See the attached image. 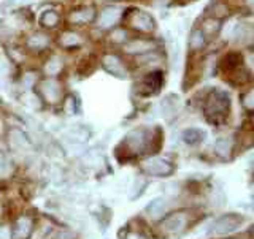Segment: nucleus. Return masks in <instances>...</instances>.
Instances as JSON below:
<instances>
[{"label": "nucleus", "instance_id": "nucleus-24", "mask_svg": "<svg viewBox=\"0 0 254 239\" xmlns=\"http://www.w3.org/2000/svg\"><path fill=\"white\" fill-rule=\"evenodd\" d=\"M61 43L64 46L67 48H71V46H76L81 43V40H79V37L76 34H71V32H67V34H64L62 38H61Z\"/></svg>", "mask_w": 254, "mask_h": 239}, {"label": "nucleus", "instance_id": "nucleus-32", "mask_svg": "<svg viewBox=\"0 0 254 239\" xmlns=\"http://www.w3.org/2000/svg\"><path fill=\"white\" fill-rule=\"evenodd\" d=\"M0 133H2V121H0Z\"/></svg>", "mask_w": 254, "mask_h": 239}, {"label": "nucleus", "instance_id": "nucleus-12", "mask_svg": "<svg viewBox=\"0 0 254 239\" xmlns=\"http://www.w3.org/2000/svg\"><path fill=\"white\" fill-rule=\"evenodd\" d=\"M205 137H206V133L202 129H197V127L186 129L181 135L183 141H185L186 144H189V146H195V144H198V143H202L205 140Z\"/></svg>", "mask_w": 254, "mask_h": 239}, {"label": "nucleus", "instance_id": "nucleus-6", "mask_svg": "<svg viewBox=\"0 0 254 239\" xmlns=\"http://www.w3.org/2000/svg\"><path fill=\"white\" fill-rule=\"evenodd\" d=\"M119 18H121V8H118V6H108V8H105V10L100 13L99 27H102V29L113 27L115 24L119 21Z\"/></svg>", "mask_w": 254, "mask_h": 239}, {"label": "nucleus", "instance_id": "nucleus-14", "mask_svg": "<svg viewBox=\"0 0 254 239\" xmlns=\"http://www.w3.org/2000/svg\"><path fill=\"white\" fill-rule=\"evenodd\" d=\"M30 232H32V222H30V219L21 217L18 222H16L13 239H27Z\"/></svg>", "mask_w": 254, "mask_h": 239}, {"label": "nucleus", "instance_id": "nucleus-27", "mask_svg": "<svg viewBox=\"0 0 254 239\" xmlns=\"http://www.w3.org/2000/svg\"><path fill=\"white\" fill-rule=\"evenodd\" d=\"M76 105H78L76 100H75L73 97H68V98H67V101H65V113H67V114H70V116L76 114V113H78Z\"/></svg>", "mask_w": 254, "mask_h": 239}, {"label": "nucleus", "instance_id": "nucleus-25", "mask_svg": "<svg viewBox=\"0 0 254 239\" xmlns=\"http://www.w3.org/2000/svg\"><path fill=\"white\" fill-rule=\"evenodd\" d=\"M11 171V163L10 158L6 157V154L0 149V176H6Z\"/></svg>", "mask_w": 254, "mask_h": 239}, {"label": "nucleus", "instance_id": "nucleus-11", "mask_svg": "<svg viewBox=\"0 0 254 239\" xmlns=\"http://www.w3.org/2000/svg\"><path fill=\"white\" fill-rule=\"evenodd\" d=\"M42 94L50 103H56L61 97V86L54 79H48L42 84Z\"/></svg>", "mask_w": 254, "mask_h": 239}, {"label": "nucleus", "instance_id": "nucleus-23", "mask_svg": "<svg viewBox=\"0 0 254 239\" xmlns=\"http://www.w3.org/2000/svg\"><path fill=\"white\" fill-rule=\"evenodd\" d=\"M230 147L232 146H230V141L227 138H219L216 143H214V150L222 157H227L230 154Z\"/></svg>", "mask_w": 254, "mask_h": 239}, {"label": "nucleus", "instance_id": "nucleus-21", "mask_svg": "<svg viewBox=\"0 0 254 239\" xmlns=\"http://www.w3.org/2000/svg\"><path fill=\"white\" fill-rule=\"evenodd\" d=\"M62 67H64L62 60L59 57H54L45 65V73L48 76H56V75H59V71L62 70Z\"/></svg>", "mask_w": 254, "mask_h": 239}, {"label": "nucleus", "instance_id": "nucleus-13", "mask_svg": "<svg viewBox=\"0 0 254 239\" xmlns=\"http://www.w3.org/2000/svg\"><path fill=\"white\" fill-rule=\"evenodd\" d=\"M161 109L165 117H172L180 111V98L177 95H167L161 101Z\"/></svg>", "mask_w": 254, "mask_h": 239}, {"label": "nucleus", "instance_id": "nucleus-15", "mask_svg": "<svg viewBox=\"0 0 254 239\" xmlns=\"http://www.w3.org/2000/svg\"><path fill=\"white\" fill-rule=\"evenodd\" d=\"M10 143H11V146L14 147V149H18V150H22L24 149H29L30 147V143L27 141V138L24 137V135L19 132V130H11V133H10Z\"/></svg>", "mask_w": 254, "mask_h": 239}, {"label": "nucleus", "instance_id": "nucleus-26", "mask_svg": "<svg viewBox=\"0 0 254 239\" xmlns=\"http://www.w3.org/2000/svg\"><path fill=\"white\" fill-rule=\"evenodd\" d=\"M146 186V182L143 181V179H140V178H135V182H133V187L130 189L132 192H130V198L133 200V198H137L140 193H141V190H143V187Z\"/></svg>", "mask_w": 254, "mask_h": 239}, {"label": "nucleus", "instance_id": "nucleus-30", "mask_svg": "<svg viewBox=\"0 0 254 239\" xmlns=\"http://www.w3.org/2000/svg\"><path fill=\"white\" fill-rule=\"evenodd\" d=\"M0 239H10V230H8V227L0 228Z\"/></svg>", "mask_w": 254, "mask_h": 239}, {"label": "nucleus", "instance_id": "nucleus-31", "mask_svg": "<svg viewBox=\"0 0 254 239\" xmlns=\"http://www.w3.org/2000/svg\"><path fill=\"white\" fill-rule=\"evenodd\" d=\"M248 5H250V8L254 11V0H248Z\"/></svg>", "mask_w": 254, "mask_h": 239}, {"label": "nucleus", "instance_id": "nucleus-19", "mask_svg": "<svg viewBox=\"0 0 254 239\" xmlns=\"http://www.w3.org/2000/svg\"><path fill=\"white\" fill-rule=\"evenodd\" d=\"M89 137V132L86 129H83L81 125H73L71 129L68 130V138L71 141H86V138Z\"/></svg>", "mask_w": 254, "mask_h": 239}, {"label": "nucleus", "instance_id": "nucleus-17", "mask_svg": "<svg viewBox=\"0 0 254 239\" xmlns=\"http://www.w3.org/2000/svg\"><path fill=\"white\" fill-rule=\"evenodd\" d=\"M94 18V10L92 8H84V10H79L75 11L73 14H70V21L75 22V24H84V22H89Z\"/></svg>", "mask_w": 254, "mask_h": 239}, {"label": "nucleus", "instance_id": "nucleus-1", "mask_svg": "<svg viewBox=\"0 0 254 239\" xmlns=\"http://www.w3.org/2000/svg\"><path fill=\"white\" fill-rule=\"evenodd\" d=\"M245 219L238 214H229V216H222L218 220L213 222V225L210 227L211 235H227L234 233L238 228L243 225Z\"/></svg>", "mask_w": 254, "mask_h": 239}, {"label": "nucleus", "instance_id": "nucleus-4", "mask_svg": "<svg viewBox=\"0 0 254 239\" xmlns=\"http://www.w3.org/2000/svg\"><path fill=\"white\" fill-rule=\"evenodd\" d=\"M186 224H188L186 216H185V214L178 212V214H173V216H170V217H167V219L162 222L161 228H162V232H164V233L177 235V233H181L183 230H185Z\"/></svg>", "mask_w": 254, "mask_h": 239}, {"label": "nucleus", "instance_id": "nucleus-5", "mask_svg": "<svg viewBox=\"0 0 254 239\" xmlns=\"http://www.w3.org/2000/svg\"><path fill=\"white\" fill-rule=\"evenodd\" d=\"M103 67H105V70L110 75H113L119 79L127 78V70L116 55H105V59H103Z\"/></svg>", "mask_w": 254, "mask_h": 239}, {"label": "nucleus", "instance_id": "nucleus-33", "mask_svg": "<svg viewBox=\"0 0 254 239\" xmlns=\"http://www.w3.org/2000/svg\"><path fill=\"white\" fill-rule=\"evenodd\" d=\"M253 192H254V186H253Z\"/></svg>", "mask_w": 254, "mask_h": 239}, {"label": "nucleus", "instance_id": "nucleus-8", "mask_svg": "<svg viewBox=\"0 0 254 239\" xmlns=\"http://www.w3.org/2000/svg\"><path fill=\"white\" fill-rule=\"evenodd\" d=\"M132 27L141 32H151L154 29V19L145 11H135L132 16Z\"/></svg>", "mask_w": 254, "mask_h": 239}, {"label": "nucleus", "instance_id": "nucleus-10", "mask_svg": "<svg viewBox=\"0 0 254 239\" xmlns=\"http://www.w3.org/2000/svg\"><path fill=\"white\" fill-rule=\"evenodd\" d=\"M156 48V45L149 40H135L126 45V52L129 54H141V52H151Z\"/></svg>", "mask_w": 254, "mask_h": 239}, {"label": "nucleus", "instance_id": "nucleus-28", "mask_svg": "<svg viewBox=\"0 0 254 239\" xmlns=\"http://www.w3.org/2000/svg\"><path fill=\"white\" fill-rule=\"evenodd\" d=\"M243 105L248 109H254V89L243 95Z\"/></svg>", "mask_w": 254, "mask_h": 239}, {"label": "nucleus", "instance_id": "nucleus-2", "mask_svg": "<svg viewBox=\"0 0 254 239\" xmlns=\"http://www.w3.org/2000/svg\"><path fill=\"white\" fill-rule=\"evenodd\" d=\"M229 108H230L229 97L221 91L213 92L208 98V103H206V113L210 116H226Z\"/></svg>", "mask_w": 254, "mask_h": 239}, {"label": "nucleus", "instance_id": "nucleus-3", "mask_svg": "<svg viewBox=\"0 0 254 239\" xmlns=\"http://www.w3.org/2000/svg\"><path fill=\"white\" fill-rule=\"evenodd\" d=\"M143 170H145L151 176H169L173 173V166L170 162L164 160V158H149L143 163Z\"/></svg>", "mask_w": 254, "mask_h": 239}, {"label": "nucleus", "instance_id": "nucleus-9", "mask_svg": "<svg viewBox=\"0 0 254 239\" xmlns=\"http://www.w3.org/2000/svg\"><path fill=\"white\" fill-rule=\"evenodd\" d=\"M126 144L130 147L133 152H140L146 144V133L143 130H133L126 137Z\"/></svg>", "mask_w": 254, "mask_h": 239}, {"label": "nucleus", "instance_id": "nucleus-16", "mask_svg": "<svg viewBox=\"0 0 254 239\" xmlns=\"http://www.w3.org/2000/svg\"><path fill=\"white\" fill-rule=\"evenodd\" d=\"M238 38V42L246 45V43H251L253 42V38H254V29L250 27L248 24H242V26H238L237 29V35Z\"/></svg>", "mask_w": 254, "mask_h": 239}, {"label": "nucleus", "instance_id": "nucleus-22", "mask_svg": "<svg viewBox=\"0 0 254 239\" xmlns=\"http://www.w3.org/2000/svg\"><path fill=\"white\" fill-rule=\"evenodd\" d=\"M42 24L45 27H56L58 26V22H59V14L56 13V11H53V10H50V11H45L43 14H42Z\"/></svg>", "mask_w": 254, "mask_h": 239}, {"label": "nucleus", "instance_id": "nucleus-7", "mask_svg": "<svg viewBox=\"0 0 254 239\" xmlns=\"http://www.w3.org/2000/svg\"><path fill=\"white\" fill-rule=\"evenodd\" d=\"M167 209H169V201H167L165 198L159 196L148 203V206L145 208V212L151 219H159L167 212Z\"/></svg>", "mask_w": 254, "mask_h": 239}, {"label": "nucleus", "instance_id": "nucleus-18", "mask_svg": "<svg viewBox=\"0 0 254 239\" xmlns=\"http://www.w3.org/2000/svg\"><path fill=\"white\" fill-rule=\"evenodd\" d=\"M27 45H29L30 49L40 51V49H43V48H46L48 45H50V40H48V37H46V35L35 34V35H32V37L29 38Z\"/></svg>", "mask_w": 254, "mask_h": 239}, {"label": "nucleus", "instance_id": "nucleus-29", "mask_svg": "<svg viewBox=\"0 0 254 239\" xmlns=\"http://www.w3.org/2000/svg\"><path fill=\"white\" fill-rule=\"evenodd\" d=\"M113 40H115V42H124V40H126V32H123V30L115 32V34H113Z\"/></svg>", "mask_w": 254, "mask_h": 239}, {"label": "nucleus", "instance_id": "nucleus-20", "mask_svg": "<svg viewBox=\"0 0 254 239\" xmlns=\"http://www.w3.org/2000/svg\"><path fill=\"white\" fill-rule=\"evenodd\" d=\"M189 46L192 48V49H200V48L205 46V34H203V30H194L192 34H190Z\"/></svg>", "mask_w": 254, "mask_h": 239}]
</instances>
